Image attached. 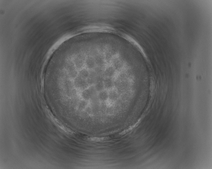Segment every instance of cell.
<instances>
[{
  "instance_id": "obj_9",
  "label": "cell",
  "mask_w": 212,
  "mask_h": 169,
  "mask_svg": "<svg viewBox=\"0 0 212 169\" xmlns=\"http://www.w3.org/2000/svg\"><path fill=\"white\" fill-rule=\"evenodd\" d=\"M89 72L87 69L85 68H82L79 71L78 76L86 80L89 77Z\"/></svg>"
},
{
  "instance_id": "obj_13",
  "label": "cell",
  "mask_w": 212,
  "mask_h": 169,
  "mask_svg": "<svg viewBox=\"0 0 212 169\" xmlns=\"http://www.w3.org/2000/svg\"><path fill=\"white\" fill-rule=\"evenodd\" d=\"M87 102L84 101H82L79 104V109L81 110H83L87 105Z\"/></svg>"
},
{
  "instance_id": "obj_10",
  "label": "cell",
  "mask_w": 212,
  "mask_h": 169,
  "mask_svg": "<svg viewBox=\"0 0 212 169\" xmlns=\"http://www.w3.org/2000/svg\"><path fill=\"white\" fill-rule=\"evenodd\" d=\"M118 94L117 91L114 89L110 90L108 92V98L113 101H115L118 98Z\"/></svg>"
},
{
  "instance_id": "obj_6",
  "label": "cell",
  "mask_w": 212,
  "mask_h": 169,
  "mask_svg": "<svg viewBox=\"0 0 212 169\" xmlns=\"http://www.w3.org/2000/svg\"><path fill=\"white\" fill-rule=\"evenodd\" d=\"M85 64L87 68L89 69H92L95 67L96 63L95 59L90 56L87 57L85 58Z\"/></svg>"
},
{
  "instance_id": "obj_12",
  "label": "cell",
  "mask_w": 212,
  "mask_h": 169,
  "mask_svg": "<svg viewBox=\"0 0 212 169\" xmlns=\"http://www.w3.org/2000/svg\"><path fill=\"white\" fill-rule=\"evenodd\" d=\"M113 64L115 70H119L121 67V63L118 58H115L113 60Z\"/></svg>"
},
{
  "instance_id": "obj_3",
  "label": "cell",
  "mask_w": 212,
  "mask_h": 169,
  "mask_svg": "<svg viewBox=\"0 0 212 169\" xmlns=\"http://www.w3.org/2000/svg\"><path fill=\"white\" fill-rule=\"evenodd\" d=\"M104 78L102 75H98L94 85L97 92H99L105 89L104 84Z\"/></svg>"
},
{
  "instance_id": "obj_2",
  "label": "cell",
  "mask_w": 212,
  "mask_h": 169,
  "mask_svg": "<svg viewBox=\"0 0 212 169\" xmlns=\"http://www.w3.org/2000/svg\"><path fill=\"white\" fill-rule=\"evenodd\" d=\"M97 92L94 86H91L86 89L82 91V96L84 99L88 101Z\"/></svg>"
},
{
  "instance_id": "obj_11",
  "label": "cell",
  "mask_w": 212,
  "mask_h": 169,
  "mask_svg": "<svg viewBox=\"0 0 212 169\" xmlns=\"http://www.w3.org/2000/svg\"><path fill=\"white\" fill-rule=\"evenodd\" d=\"M95 63L99 67H102L104 65L105 61L103 57L101 55H97L95 58Z\"/></svg>"
},
{
  "instance_id": "obj_1",
  "label": "cell",
  "mask_w": 212,
  "mask_h": 169,
  "mask_svg": "<svg viewBox=\"0 0 212 169\" xmlns=\"http://www.w3.org/2000/svg\"><path fill=\"white\" fill-rule=\"evenodd\" d=\"M74 85L75 87L82 91L86 89L90 86L86 80L82 79L79 76L75 78Z\"/></svg>"
},
{
  "instance_id": "obj_4",
  "label": "cell",
  "mask_w": 212,
  "mask_h": 169,
  "mask_svg": "<svg viewBox=\"0 0 212 169\" xmlns=\"http://www.w3.org/2000/svg\"><path fill=\"white\" fill-rule=\"evenodd\" d=\"M98 76L95 71H92L89 72V77L86 79L89 86L94 85Z\"/></svg>"
},
{
  "instance_id": "obj_7",
  "label": "cell",
  "mask_w": 212,
  "mask_h": 169,
  "mask_svg": "<svg viewBox=\"0 0 212 169\" xmlns=\"http://www.w3.org/2000/svg\"><path fill=\"white\" fill-rule=\"evenodd\" d=\"M115 69L113 66H110L106 68L104 72V75L106 77L112 78L115 73Z\"/></svg>"
},
{
  "instance_id": "obj_5",
  "label": "cell",
  "mask_w": 212,
  "mask_h": 169,
  "mask_svg": "<svg viewBox=\"0 0 212 169\" xmlns=\"http://www.w3.org/2000/svg\"><path fill=\"white\" fill-rule=\"evenodd\" d=\"M104 84L105 89L110 90L114 86V82L112 78L105 77L104 80Z\"/></svg>"
},
{
  "instance_id": "obj_8",
  "label": "cell",
  "mask_w": 212,
  "mask_h": 169,
  "mask_svg": "<svg viewBox=\"0 0 212 169\" xmlns=\"http://www.w3.org/2000/svg\"><path fill=\"white\" fill-rule=\"evenodd\" d=\"M98 96L100 101H105L108 98V92L106 90L104 89L99 92Z\"/></svg>"
}]
</instances>
